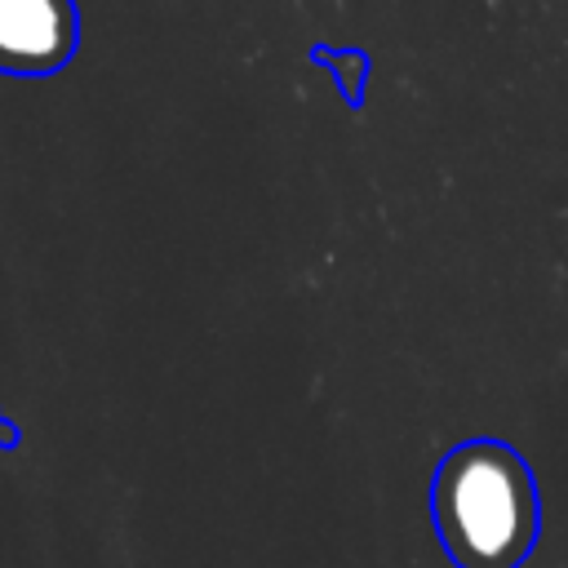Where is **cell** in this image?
I'll use <instances>...</instances> for the list:
<instances>
[{
	"instance_id": "1",
	"label": "cell",
	"mask_w": 568,
	"mask_h": 568,
	"mask_svg": "<svg viewBox=\"0 0 568 568\" xmlns=\"http://www.w3.org/2000/svg\"><path fill=\"white\" fill-rule=\"evenodd\" d=\"M430 524L453 568H524L541 537V493L501 439L448 448L430 479Z\"/></svg>"
},
{
	"instance_id": "2",
	"label": "cell",
	"mask_w": 568,
	"mask_h": 568,
	"mask_svg": "<svg viewBox=\"0 0 568 568\" xmlns=\"http://www.w3.org/2000/svg\"><path fill=\"white\" fill-rule=\"evenodd\" d=\"M80 40L75 0H0V71L53 75Z\"/></svg>"
},
{
	"instance_id": "3",
	"label": "cell",
	"mask_w": 568,
	"mask_h": 568,
	"mask_svg": "<svg viewBox=\"0 0 568 568\" xmlns=\"http://www.w3.org/2000/svg\"><path fill=\"white\" fill-rule=\"evenodd\" d=\"M0 448H18V426L0 413Z\"/></svg>"
}]
</instances>
